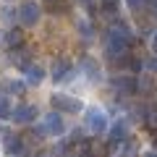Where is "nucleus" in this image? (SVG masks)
I'll list each match as a JSON object with an SVG mask.
<instances>
[{"label": "nucleus", "mask_w": 157, "mask_h": 157, "mask_svg": "<svg viewBox=\"0 0 157 157\" xmlns=\"http://www.w3.org/2000/svg\"><path fill=\"white\" fill-rule=\"evenodd\" d=\"M131 45V32L123 26V24H115V26L107 29V42H105V52L118 60V58H126V50Z\"/></svg>", "instance_id": "f257e3e1"}, {"label": "nucleus", "mask_w": 157, "mask_h": 157, "mask_svg": "<svg viewBox=\"0 0 157 157\" xmlns=\"http://www.w3.org/2000/svg\"><path fill=\"white\" fill-rule=\"evenodd\" d=\"M84 123H86V128H89L92 134H102V131H107V115H105V110H100V107H89Z\"/></svg>", "instance_id": "f03ea898"}, {"label": "nucleus", "mask_w": 157, "mask_h": 157, "mask_svg": "<svg viewBox=\"0 0 157 157\" xmlns=\"http://www.w3.org/2000/svg\"><path fill=\"white\" fill-rule=\"evenodd\" d=\"M66 131V121H63L60 113H47V118L42 121V128L39 134H47V136H60Z\"/></svg>", "instance_id": "7ed1b4c3"}, {"label": "nucleus", "mask_w": 157, "mask_h": 157, "mask_svg": "<svg viewBox=\"0 0 157 157\" xmlns=\"http://www.w3.org/2000/svg\"><path fill=\"white\" fill-rule=\"evenodd\" d=\"M18 21H21L24 26H37V21H39V6L34 3V0L21 3V8H18Z\"/></svg>", "instance_id": "20e7f679"}, {"label": "nucleus", "mask_w": 157, "mask_h": 157, "mask_svg": "<svg viewBox=\"0 0 157 157\" xmlns=\"http://www.w3.org/2000/svg\"><path fill=\"white\" fill-rule=\"evenodd\" d=\"M52 105H55L58 110H63V113H81V110H84L81 100L68 97V94H55V97H52Z\"/></svg>", "instance_id": "39448f33"}, {"label": "nucleus", "mask_w": 157, "mask_h": 157, "mask_svg": "<svg viewBox=\"0 0 157 157\" xmlns=\"http://www.w3.org/2000/svg\"><path fill=\"white\" fill-rule=\"evenodd\" d=\"M11 115H13L16 123L26 126V123H34V118H37V107H34V105H24V107H16Z\"/></svg>", "instance_id": "423d86ee"}, {"label": "nucleus", "mask_w": 157, "mask_h": 157, "mask_svg": "<svg viewBox=\"0 0 157 157\" xmlns=\"http://www.w3.org/2000/svg\"><path fill=\"white\" fill-rule=\"evenodd\" d=\"M126 134H128V123H126V121H115V123L110 126V144L126 141Z\"/></svg>", "instance_id": "0eeeda50"}, {"label": "nucleus", "mask_w": 157, "mask_h": 157, "mask_svg": "<svg viewBox=\"0 0 157 157\" xmlns=\"http://www.w3.org/2000/svg\"><path fill=\"white\" fill-rule=\"evenodd\" d=\"M113 84H115L118 92L131 94V92H136V86H139V78H134V76H118V78H113Z\"/></svg>", "instance_id": "6e6552de"}, {"label": "nucleus", "mask_w": 157, "mask_h": 157, "mask_svg": "<svg viewBox=\"0 0 157 157\" xmlns=\"http://www.w3.org/2000/svg\"><path fill=\"white\" fill-rule=\"evenodd\" d=\"M24 76H26V84L37 86V84H42V78H45V71H42L39 66H29L26 71H24Z\"/></svg>", "instance_id": "1a4fd4ad"}, {"label": "nucleus", "mask_w": 157, "mask_h": 157, "mask_svg": "<svg viewBox=\"0 0 157 157\" xmlns=\"http://www.w3.org/2000/svg\"><path fill=\"white\" fill-rule=\"evenodd\" d=\"M68 71H71V63H68V58L58 60V63H55V68H52V81H63Z\"/></svg>", "instance_id": "9d476101"}, {"label": "nucleus", "mask_w": 157, "mask_h": 157, "mask_svg": "<svg viewBox=\"0 0 157 157\" xmlns=\"http://www.w3.org/2000/svg\"><path fill=\"white\" fill-rule=\"evenodd\" d=\"M45 11L52 13V16L66 13V11H68V0H47V3H45Z\"/></svg>", "instance_id": "9b49d317"}, {"label": "nucleus", "mask_w": 157, "mask_h": 157, "mask_svg": "<svg viewBox=\"0 0 157 157\" xmlns=\"http://www.w3.org/2000/svg\"><path fill=\"white\" fill-rule=\"evenodd\" d=\"M3 42H6V47H18L21 45V32H18V29L6 32V39H3Z\"/></svg>", "instance_id": "f8f14e48"}, {"label": "nucleus", "mask_w": 157, "mask_h": 157, "mask_svg": "<svg viewBox=\"0 0 157 157\" xmlns=\"http://www.w3.org/2000/svg\"><path fill=\"white\" fill-rule=\"evenodd\" d=\"M123 149H121V155H118V157H136V141L134 139H126L123 141Z\"/></svg>", "instance_id": "ddd939ff"}, {"label": "nucleus", "mask_w": 157, "mask_h": 157, "mask_svg": "<svg viewBox=\"0 0 157 157\" xmlns=\"http://www.w3.org/2000/svg\"><path fill=\"white\" fill-rule=\"evenodd\" d=\"M84 71L89 73V76L94 78V81L100 78V68H97V63H94V60H84Z\"/></svg>", "instance_id": "4468645a"}, {"label": "nucleus", "mask_w": 157, "mask_h": 157, "mask_svg": "<svg viewBox=\"0 0 157 157\" xmlns=\"http://www.w3.org/2000/svg\"><path fill=\"white\" fill-rule=\"evenodd\" d=\"M8 115H11V100L0 97V118H8Z\"/></svg>", "instance_id": "2eb2a0df"}, {"label": "nucleus", "mask_w": 157, "mask_h": 157, "mask_svg": "<svg viewBox=\"0 0 157 157\" xmlns=\"http://www.w3.org/2000/svg\"><path fill=\"white\" fill-rule=\"evenodd\" d=\"M118 3H121V0H102V11H105V13H115L118 11Z\"/></svg>", "instance_id": "dca6fc26"}, {"label": "nucleus", "mask_w": 157, "mask_h": 157, "mask_svg": "<svg viewBox=\"0 0 157 157\" xmlns=\"http://www.w3.org/2000/svg\"><path fill=\"white\" fill-rule=\"evenodd\" d=\"M3 89H8V92H13V94H16V92H21L24 89V81H11V84H3Z\"/></svg>", "instance_id": "f3484780"}, {"label": "nucleus", "mask_w": 157, "mask_h": 157, "mask_svg": "<svg viewBox=\"0 0 157 157\" xmlns=\"http://www.w3.org/2000/svg\"><path fill=\"white\" fill-rule=\"evenodd\" d=\"M147 118H149V121H147V126H149V128H157V110H152Z\"/></svg>", "instance_id": "a211bd4d"}, {"label": "nucleus", "mask_w": 157, "mask_h": 157, "mask_svg": "<svg viewBox=\"0 0 157 157\" xmlns=\"http://www.w3.org/2000/svg\"><path fill=\"white\" fill-rule=\"evenodd\" d=\"M147 6H149V11L157 16V0H147Z\"/></svg>", "instance_id": "6ab92c4d"}, {"label": "nucleus", "mask_w": 157, "mask_h": 157, "mask_svg": "<svg viewBox=\"0 0 157 157\" xmlns=\"http://www.w3.org/2000/svg\"><path fill=\"white\" fill-rule=\"evenodd\" d=\"M126 3H128L131 8H139V6H141V0H126Z\"/></svg>", "instance_id": "aec40b11"}, {"label": "nucleus", "mask_w": 157, "mask_h": 157, "mask_svg": "<svg viewBox=\"0 0 157 157\" xmlns=\"http://www.w3.org/2000/svg\"><path fill=\"white\" fill-rule=\"evenodd\" d=\"M152 50H155V52H157V32H155V34H152Z\"/></svg>", "instance_id": "412c9836"}, {"label": "nucleus", "mask_w": 157, "mask_h": 157, "mask_svg": "<svg viewBox=\"0 0 157 157\" xmlns=\"http://www.w3.org/2000/svg\"><path fill=\"white\" fill-rule=\"evenodd\" d=\"M149 68H152V71H157V60H149Z\"/></svg>", "instance_id": "4be33fe9"}, {"label": "nucleus", "mask_w": 157, "mask_h": 157, "mask_svg": "<svg viewBox=\"0 0 157 157\" xmlns=\"http://www.w3.org/2000/svg\"><path fill=\"white\" fill-rule=\"evenodd\" d=\"M144 157H157V152H147V155Z\"/></svg>", "instance_id": "5701e85b"}, {"label": "nucleus", "mask_w": 157, "mask_h": 157, "mask_svg": "<svg viewBox=\"0 0 157 157\" xmlns=\"http://www.w3.org/2000/svg\"><path fill=\"white\" fill-rule=\"evenodd\" d=\"M0 131H3V126H0Z\"/></svg>", "instance_id": "b1692460"}]
</instances>
